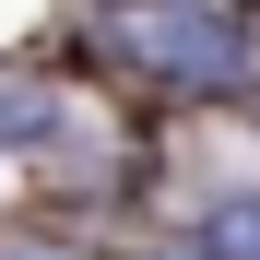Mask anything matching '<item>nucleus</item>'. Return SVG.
Here are the masks:
<instances>
[{
	"mask_svg": "<svg viewBox=\"0 0 260 260\" xmlns=\"http://www.w3.org/2000/svg\"><path fill=\"white\" fill-rule=\"evenodd\" d=\"M107 36H118L142 71H166V83H201V95L248 83V59H260V36H248L237 12H118Z\"/></svg>",
	"mask_w": 260,
	"mask_h": 260,
	"instance_id": "f257e3e1",
	"label": "nucleus"
},
{
	"mask_svg": "<svg viewBox=\"0 0 260 260\" xmlns=\"http://www.w3.org/2000/svg\"><path fill=\"white\" fill-rule=\"evenodd\" d=\"M201 260H260V201H225L201 225Z\"/></svg>",
	"mask_w": 260,
	"mask_h": 260,
	"instance_id": "f03ea898",
	"label": "nucleus"
}]
</instances>
